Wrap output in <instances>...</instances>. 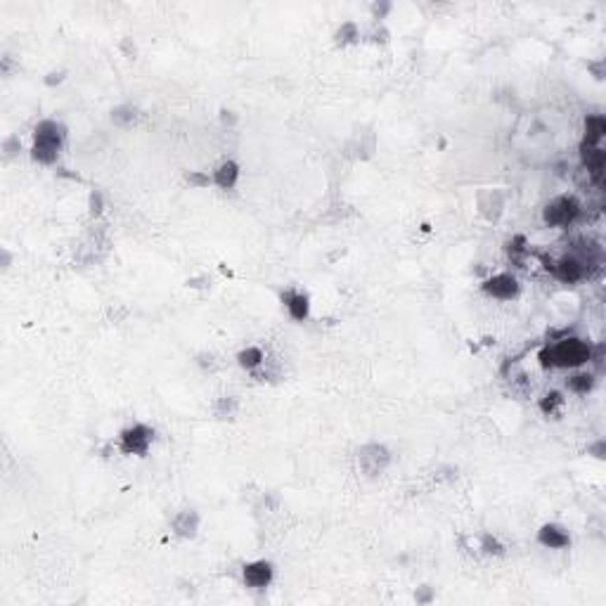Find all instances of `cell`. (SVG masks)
I'll return each mask as SVG.
<instances>
[{
	"mask_svg": "<svg viewBox=\"0 0 606 606\" xmlns=\"http://www.w3.org/2000/svg\"><path fill=\"white\" fill-rule=\"evenodd\" d=\"M561 405H564V398H561V394H547L540 401V407L544 414H552L554 410H559Z\"/></svg>",
	"mask_w": 606,
	"mask_h": 606,
	"instance_id": "cell-15",
	"label": "cell"
},
{
	"mask_svg": "<svg viewBox=\"0 0 606 606\" xmlns=\"http://www.w3.org/2000/svg\"><path fill=\"white\" fill-rule=\"evenodd\" d=\"M538 540H540V544H544V547H549V549H561V547H566V544L571 542V538H568V533L561 528V526L547 524V526H542V528H540Z\"/></svg>",
	"mask_w": 606,
	"mask_h": 606,
	"instance_id": "cell-8",
	"label": "cell"
},
{
	"mask_svg": "<svg viewBox=\"0 0 606 606\" xmlns=\"http://www.w3.org/2000/svg\"><path fill=\"white\" fill-rule=\"evenodd\" d=\"M152 438H154V431L150 426L136 424L121 433V450L126 455H145L152 445Z\"/></svg>",
	"mask_w": 606,
	"mask_h": 606,
	"instance_id": "cell-4",
	"label": "cell"
},
{
	"mask_svg": "<svg viewBox=\"0 0 606 606\" xmlns=\"http://www.w3.org/2000/svg\"><path fill=\"white\" fill-rule=\"evenodd\" d=\"M481 289L493 298H500V301H512V298L519 296V282L514 275H507V273H500V275H493L488 277L486 282L481 284Z\"/></svg>",
	"mask_w": 606,
	"mask_h": 606,
	"instance_id": "cell-5",
	"label": "cell"
},
{
	"mask_svg": "<svg viewBox=\"0 0 606 606\" xmlns=\"http://www.w3.org/2000/svg\"><path fill=\"white\" fill-rule=\"evenodd\" d=\"M237 175H240V168H237L235 161H223L220 166L213 171V182L223 189H232L237 182Z\"/></svg>",
	"mask_w": 606,
	"mask_h": 606,
	"instance_id": "cell-11",
	"label": "cell"
},
{
	"mask_svg": "<svg viewBox=\"0 0 606 606\" xmlns=\"http://www.w3.org/2000/svg\"><path fill=\"white\" fill-rule=\"evenodd\" d=\"M552 270L564 284H575L585 277V263L580 259H575V256H564V259H559L554 263Z\"/></svg>",
	"mask_w": 606,
	"mask_h": 606,
	"instance_id": "cell-6",
	"label": "cell"
},
{
	"mask_svg": "<svg viewBox=\"0 0 606 606\" xmlns=\"http://www.w3.org/2000/svg\"><path fill=\"white\" fill-rule=\"evenodd\" d=\"M604 133H606V121L602 119V116H590V119L585 121V143H583V147H599Z\"/></svg>",
	"mask_w": 606,
	"mask_h": 606,
	"instance_id": "cell-12",
	"label": "cell"
},
{
	"mask_svg": "<svg viewBox=\"0 0 606 606\" xmlns=\"http://www.w3.org/2000/svg\"><path fill=\"white\" fill-rule=\"evenodd\" d=\"M538 360L544 370H554V367L575 370V367H583L592 360V346L578 336H571V339H561L552 346H544Z\"/></svg>",
	"mask_w": 606,
	"mask_h": 606,
	"instance_id": "cell-1",
	"label": "cell"
},
{
	"mask_svg": "<svg viewBox=\"0 0 606 606\" xmlns=\"http://www.w3.org/2000/svg\"><path fill=\"white\" fill-rule=\"evenodd\" d=\"M64 143V128L55 121H43L34 136V157L43 164H52Z\"/></svg>",
	"mask_w": 606,
	"mask_h": 606,
	"instance_id": "cell-2",
	"label": "cell"
},
{
	"mask_svg": "<svg viewBox=\"0 0 606 606\" xmlns=\"http://www.w3.org/2000/svg\"><path fill=\"white\" fill-rule=\"evenodd\" d=\"M483 549H486L488 554H502V544L495 540V538H491V535L483 538Z\"/></svg>",
	"mask_w": 606,
	"mask_h": 606,
	"instance_id": "cell-16",
	"label": "cell"
},
{
	"mask_svg": "<svg viewBox=\"0 0 606 606\" xmlns=\"http://www.w3.org/2000/svg\"><path fill=\"white\" fill-rule=\"evenodd\" d=\"M583 164L597 180L602 178V171L606 164V154L602 147H583Z\"/></svg>",
	"mask_w": 606,
	"mask_h": 606,
	"instance_id": "cell-10",
	"label": "cell"
},
{
	"mask_svg": "<svg viewBox=\"0 0 606 606\" xmlns=\"http://www.w3.org/2000/svg\"><path fill=\"white\" fill-rule=\"evenodd\" d=\"M237 360H240V365L244 367V370H256V367H261L263 365V351L261 348H256V346H251V348H247V351H242L240 356H237Z\"/></svg>",
	"mask_w": 606,
	"mask_h": 606,
	"instance_id": "cell-14",
	"label": "cell"
},
{
	"mask_svg": "<svg viewBox=\"0 0 606 606\" xmlns=\"http://www.w3.org/2000/svg\"><path fill=\"white\" fill-rule=\"evenodd\" d=\"M566 387L573 391V394H587V391H592V387H595V375H590V372H578V375L568 377Z\"/></svg>",
	"mask_w": 606,
	"mask_h": 606,
	"instance_id": "cell-13",
	"label": "cell"
},
{
	"mask_svg": "<svg viewBox=\"0 0 606 606\" xmlns=\"http://www.w3.org/2000/svg\"><path fill=\"white\" fill-rule=\"evenodd\" d=\"M244 583L249 587H268L273 583V564L270 561H251V564L244 566Z\"/></svg>",
	"mask_w": 606,
	"mask_h": 606,
	"instance_id": "cell-7",
	"label": "cell"
},
{
	"mask_svg": "<svg viewBox=\"0 0 606 606\" xmlns=\"http://www.w3.org/2000/svg\"><path fill=\"white\" fill-rule=\"evenodd\" d=\"M282 301L287 305V310H289V315L294 317V320L303 322L305 317H308V310H310V303H308V296L301 291H287L282 296Z\"/></svg>",
	"mask_w": 606,
	"mask_h": 606,
	"instance_id": "cell-9",
	"label": "cell"
},
{
	"mask_svg": "<svg viewBox=\"0 0 606 606\" xmlns=\"http://www.w3.org/2000/svg\"><path fill=\"white\" fill-rule=\"evenodd\" d=\"M578 213H580V204L575 201V197L564 194V197H556L544 206L542 220L549 228H566V225H571L573 220L578 218Z\"/></svg>",
	"mask_w": 606,
	"mask_h": 606,
	"instance_id": "cell-3",
	"label": "cell"
}]
</instances>
